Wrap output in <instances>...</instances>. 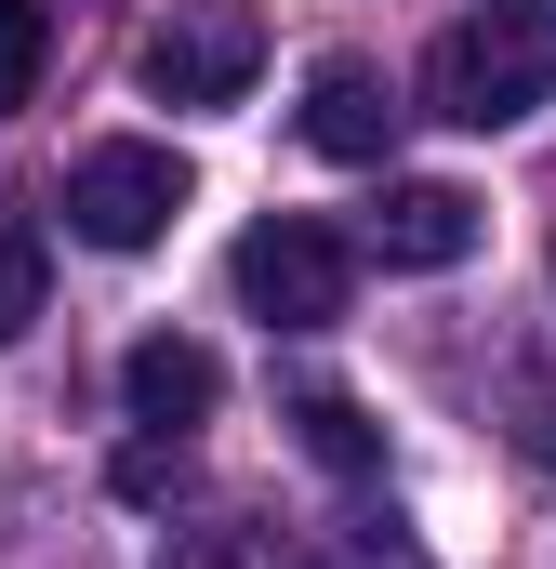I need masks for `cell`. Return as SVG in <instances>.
Wrapping results in <instances>:
<instances>
[{
    "label": "cell",
    "mask_w": 556,
    "mask_h": 569,
    "mask_svg": "<svg viewBox=\"0 0 556 569\" xmlns=\"http://www.w3.org/2000/svg\"><path fill=\"white\" fill-rule=\"evenodd\" d=\"M252 67H266V13L252 0H172L146 27V53H133V80L159 107H239Z\"/></svg>",
    "instance_id": "277c9868"
},
{
    "label": "cell",
    "mask_w": 556,
    "mask_h": 569,
    "mask_svg": "<svg viewBox=\"0 0 556 569\" xmlns=\"http://www.w3.org/2000/svg\"><path fill=\"white\" fill-rule=\"evenodd\" d=\"M186 199H199V172H186L172 146H146V133L80 146V172H67V226H80L93 252H159Z\"/></svg>",
    "instance_id": "3957f363"
},
{
    "label": "cell",
    "mask_w": 556,
    "mask_h": 569,
    "mask_svg": "<svg viewBox=\"0 0 556 569\" xmlns=\"http://www.w3.org/2000/svg\"><path fill=\"white\" fill-rule=\"evenodd\" d=\"M291 437H305L331 477H385V425H371L345 385H305V398H291Z\"/></svg>",
    "instance_id": "ba28073f"
},
{
    "label": "cell",
    "mask_w": 556,
    "mask_h": 569,
    "mask_svg": "<svg viewBox=\"0 0 556 569\" xmlns=\"http://www.w3.org/2000/svg\"><path fill=\"white\" fill-rule=\"evenodd\" d=\"M107 490H120V503H172V490H186V450H172V437H133V450L107 463Z\"/></svg>",
    "instance_id": "8fae6325"
},
{
    "label": "cell",
    "mask_w": 556,
    "mask_h": 569,
    "mask_svg": "<svg viewBox=\"0 0 556 569\" xmlns=\"http://www.w3.org/2000/svg\"><path fill=\"white\" fill-rule=\"evenodd\" d=\"M40 67H53V0H0V120L40 107Z\"/></svg>",
    "instance_id": "9c48e42d"
},
{
    "label": "cell",
    "mask_w": 556,
    "mask_h": 569,
    "mask_svg": "<svg viewBox=\"0 0 556 569\" xmlns=\"http://www.w3.org/2000/svg\"><path fill=\"white\" fill-rule=\"evenodd\" d=\"M159 569H278V543H266V530H186Z\"/></svg>",
    "instance_id": "7c38bea8"
},
{
    "label": "cell",
    "mask_w": 556,
    "mask_h": 569,
    "mask_svg": "<svg viewBox=\"0 0 556 569\" xmlns=\"http://www.w3.org/2000/svg\"><path fill=\"white\" fill-rule=\"evenodd\" d=\"M398 120H411V107H398V80H385L371 53H331V67L305 80V146L345 159V172H385V159H398Z\"/></svg>",
    "instance_id": "8992f818"
},
{
    "label": "cell",
    "mask_w": 556,
    "mask_h": 569,
    "mask_svg": "<svg viewBox=\"0 0 556 569\" xmlns=\"http://www.w3.org/2000/svg\"><path fill=\"white\" fill-rule=\"evenodd\" d=\"M477 239H490V212H477L464 186H437V172H385V199H371V266L437 279V266H464Z\"/></svg>",
    "instance_id": "5b68a950"
},
{
    "label": "cell",
    "mask_w": 556,
    "mask_h": 569,
    "mask_svg": "<svg viewBox=\"0 0 556 569\" xmlns=\"http://www.w3.org/2000/svg\"><path fill=\"white\" fill-rule=\"evenodd\" d=\"M120 398H133V425H146V437H186V425H212L226 358H212V345H186V331H146L133 358H120Z\"/></svg>",
    "instance_id": "52a82bcc"
},
{
    "label": "cell",
    "mask_w": 556,
    "mask_h": 569,
    "mask_svg": "<svg viewBox=\"0 0 556 569\" xmlns=\"http://www.w3.org/2000/svg\"><path fill=\"white\" fill-rule=\"evenodd\" d=\"M226 279H239V305H252L266 331H331L345 291H358V252H345L318 212H266V226H239Z\"/></svg>",
    "instance_id": "7a4b0ae2"
},
{
    "label": "cell",
    "mask_w": 556,
    "mask_h": 569,
    "mask_svg": "<svg viewBox=\"0 0 556 569\" xmlns=\"http://www.w3.org/2000/svg\"><path fill=\"white\" fill-rule=\"evenodd\" d=\"M40 279H53V266H40V239H27V226H0V345L40 318Z\"/></svg>",
    "instance_id": "30bf717a"
},
{
    "label": "cell",
    "mask_w": 556,
    "mask_h": 569,
    "mask_svg": "<svg viewBox=\"0 0 556 569\" xmlns=\"http://www.w3.org/2000/svg\"><path fill=\"white\" fill-rule=\"evenodd\" d=\"M424 107H437L450 133H504V120L556 107V0H490V13H464V27L424 53Z\"/></svg>",
    "instance_id": "6da1fadb"
}]
</instances>
